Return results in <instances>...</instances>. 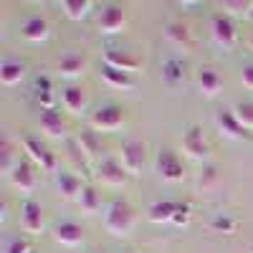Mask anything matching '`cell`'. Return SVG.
Wrapping results in <instances>:
<instances>
[{"instance_id":"6","label":"cell","mask_w":253,"mask_h":253,"mask_svg":"<svg viewBox=\"0 0 253 253\" xmlns=\"http://www.w3.org/2000/svg\"><path fill=\"white\" fill-rule=\"evenodd\" d=\"M126 26V10L117 3H107L101 5L99 15H96V28L99 33H107V36H114V33H122Z\"/></svg>"},{"instance_id":"29","label":"cell","mask_w":253,"mask_h":253,"mask_svg":"<svg viewBox=\"0 0 253 253\" xmlns=\"http://www.w3.org/2000/svg\"><path fill=\"white\" fill-rule=\"evenodd\" d=\"M162 79L170 84V86H175V84H180L185 79V63L180 58H167L162 63Z\"/></svg>"},{"instance_id":"19","label":"cell","mask_w":253,"mask_h":253,"mask_svg":"<svg viewBox=\"0 0 253 253\" xmlns=\"http://www.w3.org/2000/svg\"><path fill=\"white\" fill-rule=\"evenodd\" d=\"M165 38L177 48H190L193 46V31H190L182 20H167L165 23Z\"/></svg>"},{"instance_id":"34","label":"cell","mask_w":253,"mask_h":253,"mask_svg":"<svg viewBox=\"0 0 253 253\" xmlns=\"http://www.w3.org/2000/svg\"><path fill=\"white\" fill-rule=\"evenodd\" d=\"M31 246L26 238H8L5 241V253H28Z\"/></svg>"},{"instance_id":"15","label":"cell","mask_w":253,"mask_h":253,"mask_svg":"<svg viewBox=\"0 0 253 253\" xmlns=\"http://www.w3.org/2000/svg\"><path fill=\"white\" fill-rule=\"evenodd\" d=\"M38 124H41V132H43L48 139H63V137H66V132H69L66 122H63V117H61L56 109H46V112H41Z\"/></svg>"},{"instance_id":"38","label":"cell","mask_w":253,"mask_h":253,"mask_svg":"<svg viewBox=\"0 0 253 253\" xmlns=\"http://www.w3.org/2000/svg\"><path fill=\"white\" fill-rule=\"evenodd\" d=\"M246 46H248V51H251V53H253V33H251V36H248V41H246Z\"/></svg>"},{"instance_id":"16","label":"cell","mask_w":253,"mask_h":253,"mask_svg":"<svg viewBox=\"0 0 253 253\" xmlns=\"http://www.w3.org/2000/svg\"><path fill=\"white\" fill-rule=\"evenodd\" d=\"M20 36L31 43H41V41H46L51 36V26L46 18L41 15H33V18H26L23 23H20Z\"/></svg>"},{"instance_id":"3","label":"cell","mask_w":253,"mask_h":253,"mask_svg":"<svg viewBox=\"0 0 253 253\" xmlns=\"http://www.w3.org/2000/svg\"><path fill=\"white\" fill-rule=\"evenodd\" d=\"M23 152L28 155V160L36 165V167H41L43 172H58V157L48 150L46 144H41V139H36V137H23Z\"/></svg>"},{"instance_id":"28","label":"cell","mask_w":253,"mask_h":253,"mask_svg":"<svg viewBox=\"0 0 253 253\" xmlns=\"http://www.w3.org/2000/svg\"><path fill=\"white\" fill-rule=\"evenodd\" d=\"M223 13L233 20V18H251L253 13V0H223L220 3Z\"/></svg>"},{"instance_id":"39","label":"cell","mask_w":253,"mask_h":253,"mask_svg":"<svg viewBox=\"0 0 253 253\" xmlns=\"http://www.w3.org/2000/svg\"><path fill=\"white\" fill-rule=\"evenodd\" d=\"M28 253H38V251H36V248H31V251H28Z\"/></svg>"},{"instance_id":"27","label":"cell","mask_w":253,"mask_h":253,"mask_svg":"<svg viewBox=\"0 0 253 253\" xmlns=\"http://www.w3.org/2000/svg\"><path fill=\"white\" fill-rule=\"evenodd\" d=\"M18 162H20V157H15V144L10 139H3L0 142V172L10 177V172L18 167Z\"/></svg>"},{"instance_id":"7","label":"cell","mask_w":253,"mask_h":253,"mask_svg":"<svg viewBox=\"0 0 253 253\" xmlns=\"http://www.w3.org/2000/svg\"><path fill=\"white\" fill-rule=\"evenodd\" d=\"M155 172L162 182H180L185 170H182V162L172 150H160L157 160H155Z\"/></svg>"},{"instance_id":"11","label":"cell","mask_w":253,"mask_h":253,"mask_svg":"<svg viewBox=\"0 0 253 253\" xmlns=\"http://www.w3.org/2000/svg\"><path fill=\"white\" fill-rule=\"evenodd\" d=\"M104 66L124 71V74H134L139 69V58L132 56L129 51H122V48H107L104 51Z\"/></svg>"},{"instance_id":"36","label":"cell","mask_w":253,"mask_h":253,"mask_svg":"<svg viewBox=\"0 0 253 253\" xmlns=\"http://www.w3.org/2000/svg\"><path fill=\"white\" fill-rule=\"evenodd\" d=\"M213 228L215 230H223V233H233L236 223L230 220V218H225V215H218V218H213Z\"/></svg>"},{"instance_id":"40","label":"cell","mask_w":253,"mask_h":253,"mask_svg":"<svg viewBox=\"0 0 253 253\" xmlns=\"http://www.w3.org/2000/svg\"><path fill=\"white\" fill-rule=\"evenodd\" d=\"M248 20H253V13H251V18H248Z\"/></svg>"},{"instance_id":"2","label":"cell","mask_w":253,"mask_h":253,"mask_svg":"<svg viewBox=\"0 0 253 253\" xmlns=\"http://www.w3.org/2000/svg\"><path fill=\"white\" fill-rule=\"evenodd\" d=\"M124 122H126V114L117 104H104V107L89 114V126L94 132H117L124 126Z\"/></svg>"},{"instance_id":"5","label":"cell","mask_w":253,"mask_h":253,"mask_svg":"<svg viewBox=\"0 0 253 253\" xmlns=\"http://www.w3.org/2000/svg\"><path fill=\"white\" fill-rule=\"evenodd\" d=\"M144 155H147V144L142 139H126L119 150V165L126 170L129 177H137L144 167Z\"/></svg>"},{"instance_id":"14","label":"cell","mask_w":253,"mask_h":253,"mask_svg":"<svg viewBox=\"0 0 253 253\" xmlns=\"http://www.w3.org/2000/svg\"><path fill=\"white\" fill-rule=\"evenodd\" d=\"M215 126L220 129V134H225V137H230V139H248V137H251V132L243 129L241 122L233 117V112H230V109L215 112Z\"/></svg>"},{"instance_id":"24","label":"cell","mask_w":253,"mask_h":253,"mask_svg":"<svg viewBox=\"0 0 253 253\" xmlns=\"http://www.w3.org/2000/svg\"><path fill=\"white\" fill-rule=\"evenodd\" d=\"M101 79L114 89H134L137 86L134 74H124V71H117V69H109V66L101 69Z\"/></svg>"},{"instance_id":"10","label":"cell","mask_w":253,"mask_h":253,"mask_svg":"<svg viewBox=\"0 0 253 253\" xmlns=\"http://www.w3.org/2000/svg\"><path fill=\"white\" fill-rule=\"evenodd\" d=\"M96 177L104 182V185H112V187H122L126 185V180H129V175H126V170L119 165V160H99L96 165Z\"/></svg>"},{"instance_id":"20","label":"cell","mask_w":253,"mask_h":253,"mask_svg":"<svg viewBox=\"0 0 253 253\" xmlns=\"http://www.w3.org/2000/svg\"><path fill=\"white\" fill-rule=\"evenodd\" d=\"M84 69H86V58H84L81 53H66L56 63V71L63 79H79L84 74Z\"/></svg>"},{"instance_id":"8","label":"cell","mask_w":253,"mask_h":253,"mask_svg":"<svg viewBox=\"0 0 253 253\" xmlns=\"http://www.w3.org/2000/svg\"><path fill=\"white\" fill-rule=\"evenodd\" d=\"M18 220H20V228L31 236H38L43 230V210H41V203L26 198L20 203V210H18Z\"/></svg>"},{"instance_id":"22","label":"cell","mask_w":253,"mask_h":253,"mask_svg":"<svg viewBox=\"0 0 253 253\" xmlns=\"http://www.w3.org/2000/svg\"><path fill=\"white\" fill-rule=\"evenodd\" d=\"M61 99H63V107H66L71 114H84L86 112V94H84V89L76 86V84H69V86L63 89Z\"/></svg>"},{"instance_id":"26","label":"cell","mask_w":253,"mask_h":253,"mask_svg":"<svg viewBox=\"0 0 253 253\" xmlns=\"http://www.w3.org/2000/svg\"><path fill=\"white\" fill-rule=\"evenodd\" d=\"M91 8H94L91 0H61V10H63V15H66L69 20L86 18Z\"/></svg>"},{"instance_id":"30","label":"cell","mask_w":253,"mask_h":253,"mask_svg":"<svg viewBox=\"0 0 253 253\" xmlns=\"http://www.w3.org/2000/svg\"><path fill=\"white\" fill-rule=\"evenodd\" d=\"M79 205H81V210H84L86 215H94L96 210H99L101 200H99V193H96L94 185H84L81 195H79Z\"/></svg>"},{"instance_id":"35","label":"cell","mask_w":253,"mask_h":253,"mask_svg":"<svg viewBox=\"0 0 253 253\" xmlns=\"http://www.w3.org/2000/svg\"><path fill=\"white\" fill-rule=\"evenodd\" d=\"M175 225H187L190 223V205L187 203H177V213L172 218Z\"/></svg>"},{"instance_id":"1","label":"cell","mask_w":253,"mask_h":253,"mask_svg":"<svg viewBox=\"0 0 253 253\" xmlns=\"http://www.w3.org/2000/svg\"><path fill=\"white\" fill-rule=\"evenodd\" d=\"M137 223V215H134V208L126 203V200H114L107 213H104V228L109 230L112 236L117 238H124L132 233V228Z\"/></svg>"},{"instance_id":"32","label":"cell","mask_w":253,"mask_h":253,"mask_svg":"<svg viewBox=\"0 0 253 253\" xmlns=\"http://www.w3.org/2000/svg\"><path fill=\"white\" fill-rule=\"evenodd\" d=\"M230 112H233V117L241 122L243 129L253 132V101H238L230 107Z\"/></svg>"},{"instance_id":"33","label":"cell","mask_w":253,"mask_h":253,"mask_svg":"<svg viewBox=\"0 0 253 253\" xmlns=\"http://www.w3.org/2000/svg\"><path fill=\"white\" fill-rule=\"evenodd\" d=\"M36 91H38V101H41V107L46 109H53V91H51V81L46 76H41L36 81Z\"/></svg>"},{"instance_id":"25","label":"cell","mask_w":253,"mask_h":253,"mask_svg":"<svg viewBox=\"0 0 253 253\" xmlns=\"http://www.w3.org/2000/svg\"><path fill=\"white\" fill-rule=\"evenodd\" d=\"M76 144L81 147V152L86 155L89 160H94V157L101 152V139H99V134H96L94 129L79 132V134H76Z\"/></svg>"},{"instance_id":"21","label":"cell","mask_w":253,"mask_h":253,"mask_svg":"<svg viewBox=\"0 0 253 253\" xmlns=\"http://www.w3.org/2000/svg\"><path fill=\"white\" fill-rule=\"evenodd\" d=\"M56 190H58V195L63 200H74V198L79 200L84 185L74 172H56Z\"/></svg>"},{"instance_id":"18","label":"cell","mask_w":253,"mask_h":253,"mask_svg":"<svg viewBox=\"0 0 253 253\" xmlns=\"http://www.w3.org/2000/svg\"><path fill=\"white\" fill-rule=\"evenodd\" d=\"M26 61H20V58H3L0 61V81L5 84V86H15V84H20L26 79Z\"/></svg>"},{"instance_id":"12","label":"cell","mask_w":253,"mask_h":253,"mask_svg":"<svg viewBox=\"0 0 253 253\" xmlns=\"http://www.w3.org/2000/svg\"><path fill=\"white\" fill-rule=\"evenodd\" d=\"M53 241L61 243V246H66V248H74V246H81L84 241V228L74 220H61L53 225Z\"/></svg>"},{"instance_id":"13","label":"cell","mask_w":253,"mask_h":253,"mask_svg":"<svg viewBox=\"0 0 253 253\" xmlns=\"http://www.w3.org/2000/svg\"><path fill=\"white\" fill-rule=\"evenodd\" d=\"M10 182L15 190H20V193H31V190H36V165L31 160H20L18 167L10 172Z\"/></svg>"},{"instance_id":"41","label":"cell","mask_w":253,"mask_h":253,"mask_svg":"<svg viewBox=\"0 0 253 253\" xmlns=\"http://www.w3.org/2000/svg\"><path fill=\"white\" fill-rule=\"evenodd\" d=\"M94 253H104V251H94Z\"/></svg>"},{"instance_id":"4","label":"cell","mask_w":253,"mask_h":253,"mask_svg":"<svg viewBox=\"0 0 253 253\" xmlns=\"http://www.w3.org/2000/svg\"><path fill=\"white\" fill-rule=\"evenodd\" d=\"M210 36L223 51H233L238 46V31L225 13H215L210 18Z\"/></svg>"},{"instance_id":"23","label":"cell","mask_w":253,"mask_h":253,"mask_svg":"<svg viewBox=\"0 0 253 253\" xmlns=\"http://www.w3.org/2000/svg\"><path fill=\"white\" fill-rule=\"evenodd\" d=\"M177 213V203L172 200H157L150 205V210H147V218H150L152 223H172Z\"/></svg>"},{"instance_id":"17","label":"cell","mask_w":253,"mask_h":253,"mask_svg":"<svg viewBox=\"0 0 253 253\" xmlns=\"http://www.w3.org/2000/svg\"><path fill=\"white\" fill-rule=\"evenodd\" d=\"M198 89L205 99H215L223 89V76L215 71V69H210V66H203L198 71Z\"/></svg>"},{"instance_id":"37","label":"cell","mask_w":253,"mask_h":253,"mask_svg":"<svg viewBox=\"0 0 253 253\" xmlns=\"http://www.w3.org/2000/svg\"><path fill=\"white\" fill-rule=\"evenodd\" d=\"M241 81H243V86L253 91V63H248V66L241 69Z\"/></svg>"},{"instance_id":"9","label":"cell","mask_w":253,"mask_h":253,"mask_svg":"<svg viewBox=\"0 0 253 253\" xmlns=\"http://www.w3.org/2000/svg\"><path fill=\"white\" fill-rule=\"evenodd\" d=\"M182 152L190 160H198V162H203L208 157L210 147H208V139H205V134H203V129L198 124L187 126V132L182 134Z\"/></svg>"},{"instance_id":"31","label":"cell","mask_w":253,"mask_h":253,"mask_svg":"<svg viewBox=\"0 0 253 253\" xmlns=\"http://www.w3.org/2000/svg\"><path fill=\"white\" fill-rule=\"evenodd\" d=\"M220 185V170L215 165H203V170L198 172V187L200 190H213Z\"/></svg>"}]
</instances>
